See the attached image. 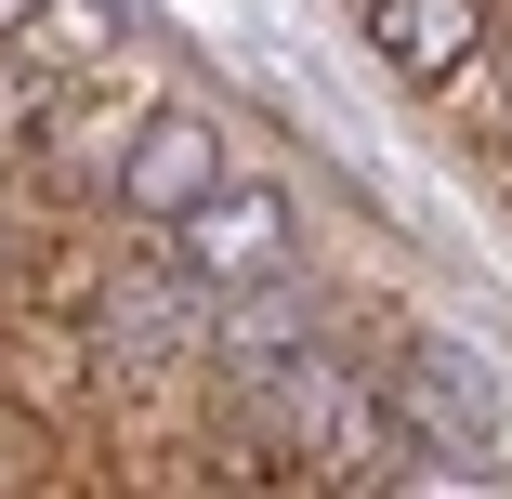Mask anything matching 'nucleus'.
Returning a JSON list of instances; mask_svg holds the SVG:
<instances>
[{"instance_id": "nucleus-1", "label": "nucleus", "mask_w": 512, "mask_h": 499, "mask_svg": "<svg viewBox=\"0 0 512 499\" xmlns=\"http://www.w3.org/2000/svg\"><path fill=\"white\" fill-rule=\"evenodd\" d=\"M289 263H302V211H289L276 184H237V171H224L197 211H171V276H197L211 303H224V289L289 276Z\"/></svg>"}, {"instance_id": "nucleus-2", "label": "nucleus", "mask_w": 512, "mask_h": 499, "mask_svg": "<svg viewBox=\"0 0 512 499\" xmlns=\"http://www.w3.org/2000/svg\"><path fill=\"white\" fill-rule=\"evenodd\" d=\"M394 421L421 434V447L486 460V434H499V381H486V355H473V342H447V329H421V342L394 355Z\"/></svg>"}, {"instance_id": "nucleus-3", "label": "nucleus", "mask_w": 512, "mask_h": 499, "mask_svg": "<svg viewBox=\"0 0 512 499\" xmlns=\"http://www.w3.org/2000/svg\"><path fill=\"white\" fill-rule=\"evenodd\" d=\"M211 184H224V132H211V106H158V119L119 145V211H145V224L197 211Z\"/></svg>"}, {"instance_id": "nucleus-4", "label": "nucleus", "mask_w": 512, "mask_h": 499, "mask_svg": "<svg viewBox=\"0 0 512 499\" xmlns=\"http://www.w3.org/2000/svg\"><path fill=\"white\" fill-rule=\"evenodd\" d=\"M368 53L394 79H460L486 53V0H368Z\"/></svg>"}, {"instance_id": "nucleus-5", "label": "nucleus", "mask_w": 512, "mask_h": 499, "mask_svg": "<svg viewBox=\"0 0 512 499\" xmlns=\"http://www.w3.org/2000/svg\"><path fill=\"white\" fill-rule=\"evenodd\" d=\"M14 14H27V0H0V27H14Z\"/></svg>"}, {"instance_id": "nucleus-6", "label": "nucleus", "mask_w": 512, "mask_h": 499, "mask_svg": "<svg viewBox=\"0 0 512 499\" xmlns=\"http://www.w3.org/2000/svg\"><path fill=\"white\" fill-rule=\"evenodd\" d=\"M0 486H14V460H0Z\"/></svg>"}]
</instances>
